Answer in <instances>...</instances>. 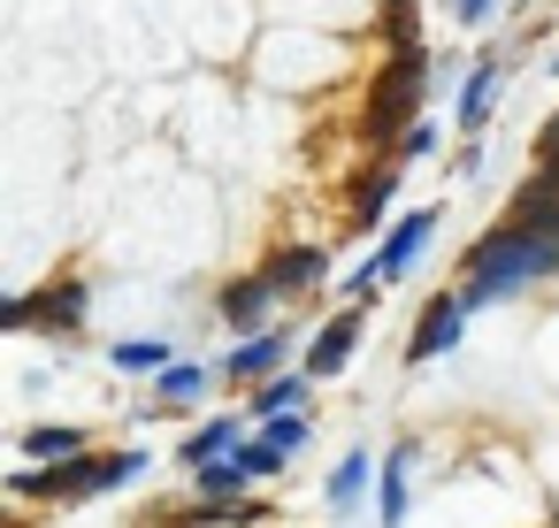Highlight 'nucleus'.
I'll use <instances>...</instances> for the list:
<instances>
[{
	"instance_id": "nucleus-22",
	"label": "nucleus",
	"mask_w": 559,
	"mask_h": 528,
	"mask_svg": "<svg viewBox=\"0 0 559 528\" xmlns=\"http://www.w3.org/2000/svg\"><path fill=\"white\" fill-rule=\"evenodd\" d=\"M437 146H444V131H437V123H414V131L399 139V161H429Z\"/></svg>"
},
{
	"instance_id": "nucleus-15",
	"label": "nucleus",
	"mask_w": 559,
	"mask_h": 528,
	"mask_svg": "<svg viewBox=\"0 0 559 528\" xmlns=\"http://www.w3.org/2000/svg\"><path fill=\"white\" fill-rule=\"evenodd\" d=\"M307 383H314L307 368H292V375H269V383L253 391V406H246V413H253V421H276V413H307Z\"/></svg>"
},
{
	"instance_id": "nucleus-24",
	"label": "nucleus",
	"mask_w": 559,
	"mask_h": 528,
	"mask_svg": "<svg viewBox=\"0 0 559 528\" xmlns=\"http://www.w3.org/2000/svg\"><path fill=\"white\" fill-rule=\"evenodd\" d=\"M452 9H460V24H483V16L498 9V0H452Z\"/></svg>"
},
{
	"instance_id": "nucleus-5",
	"label": "nucleus",
	"mask_w": 559,
	"mask_h": 528,
	"mask_svg": "<svg viewBox=\"0 0 559 528\" xmlns=\"http://www.w3.org/2000/svg\"><path fill=\"white\" fill-rule=\"evenodd\" d=\"M437 238V207H414V215H399L383 238H376V253H368V276L376 284H399L414 261H421V245Z\"/></svg>"
},
{
	"instance_id": "nucleus-3",
	"label": "nucleus",
	"mask_w": 559,
	"mask_h": 528,
	"mask_svg": "<svg viewBox=\"0 0 559 528\" xmlns=\"http://www.w3.org/2000/svg\"><path fill=\"white\" fill-rule=\"evenodd\" d=\"M437 62H429V47H406V55H391V70L376 77V93H368V146H391V139H406L414 131V108H421V77H429Z\"/></svg>"
},
{
	"instance_id": "nucleus-20",
	"label": "nucleus",
	"mask_w": 559,
	"mask_h": 528,
	"mask_svg": "<svg viewBox=\"0 0 559 528\" xmlns=\"http://www.w3.org/2000/svg\"><path fill=\"white\" fill-rule=\"evenodd\" d=\"M253 436H269V444H276V452L292 459V452H299V444L314 436V413H276V421H261Z\"/></svg>"
},
{
	"instance_id": "nucleus-25",
	"label": "nucleus",
	"mask_w": 559,
	"mask_h": 528,
	"mask_svg": "<svg viewBox=\"0 0 559 528\" xmlns=\"http://www.w3.org/2000/svg\"><path fill=\"white\" fill-rule=\"evenodd\" d=\"M551 77H559V62H551Z\"/></svg>"
},
{
	"instance_id": "nucleus-18",
	"label": "nucleus",
	"mask_w": 559,
	"mask_h": 528,
	"mask_svg": "<svg viewBox=\"0 0 559 528\" xmlns=\"http://www.w3.org/2000/svg\"><path fill=\"white\" fill-rule=\"evenodd\" d=\"M207 383H215V375H207L200 360H177V368H162V375H154V398H162V406H200V398H207Z\"/></svg>"
},
{
	"instance_id": "nucleus-9",
	"label": "nucleus",
	"mask_w": 559,
	"mask_h": 528,
	"mask_svg": "<svg viewBox=\"0 0 559 528\" xmlns=\"http://www.w3.org/2000/svg\"><path fill=\"white\" fill-rule=\"evenodd\" d=\"M276 299H284V291L269 284V268H253V276L223 284V299H215V307H223V329H238V337H246V329H269V307H276Z\"/></svg>"
},
{
	"instance_id": "nucleus-6",
	"label": "nucleus",
	"mask_w": 559,
	"mask_h": 528,
	"mask_svg": "<svg viewBox=\"0 0 559 528\" xmlns=\"http://www.w3.org/2000/svg\"><path fill=\"white\" fill-rule=\"evenodd\" d=\"M460 329H467V299L460 291H437L421 314H414V337H406V360L414 368H429V360H444L452 345H460Z\"/></svg>"
},
{
	"instance_id": "nucleus-13",
	"label": "nucleus",
	"mask_w": 559,
	"mask_h": 528,
	"mask_svg": "<svg viewBox=\"0 0 559 528\" xmlns=\"http://www.w3.org/2000/svg\"><path fill=\"white\" fill-rule=\"evenodd\" d=\"M322 276H330V253H322V245H284V253H269V284H276L284 299L314 291Z\"/></svg>"
},
{
	"instance_id": "nucleus-8",
	"label": "nucleus",
	"mask_w": 559,
	"mask_h": 528,
	"mask_svg": "<svg viewBox=\"0 0 559 528\" xmlns=\"http://www.w3.org/2000/svg\"><path fill=\"white\" fill-rule=\"evenodd\" d=\"M414 436H399L391 452H383V467H376V520L383 528H406V513H414Z\"/></svg>"
},
{
	"instance_id": "nucleus-1",
	"label": "nucleus",
	"mask_w": 559,
	"mask_h": 528,
	"mask_svg": "<svg viewBox=\"0 0 559 528\" xmlns=\"http://www.w3.org/2000/svg\"><path fill=\"white\" fill-rule=\"evenodd\" d=\"M460 268H467V276H460V299H467V314H483V307H498V299H513V291L559 276V245H551L544 230H528V223L506 215L498 230H483V238L467 245Z\"/></svg>"
},
{
	"instance_id": "nucleus-14",
	"label": "nucleus",
	"mask_w": 559,
	"mask_h": 528,
	"mask_svg": "<svg viewBox=\"0 0 559 528\" xmlns=\"http://www.w3.org/2000/svg\"><path fill=\"white\" fill-rule=\"evenodd\" d=\"M238 444H246V421H238V413H215V421H200V429L177 444V459H185V467H215V459H230Z\"/></svg>"
},
{
	"instance_id": "nucleus-10",
	"label": "nucleus",
	"mask_w": 559,
	"mask_h": 528,
	"mask_svg": "<svg viewBox=\"0 0 559 528\" xmlns=\"http://www.w3.org/2000/svg\"><path fill=\"white\" fill-rule=\"evenodd\" d=\"M391 192H399V161H383L376 177H360V184H353V207H345L353 238H376V230L391 223Z\"/></svg>"
},
{
	"instance_id": "nucleus-2",
	"label": "nucleus",
	"mask_w": 559,
	"mask_h": 528,
	"mask_svg": "<svg viewBox=\"0 0 559 528\" xmlns=\"http://www.w3.org/2000/svg\"><path fill=\"white\" fill-rule=\"evenodd\" d=\"M154 467V452L123 444V452H85V459H62V467H16L9 490L16 497H47V505H85V497H108L123 482H139Z\"/></svg>"
},
{
	"instance_id": "nucleus-16",
	"label": "nucleus",
	"mask_w": 559,
	"mask_h": 528,
	"mask_svg": "<svg viewBox=\"0 0 559 528\" xmlns=\"http://www.w3.org/2000/svg\"><path fill=\"white\" fill-rule=\"evenodd\" d=\"M93 444H85V429H24V459H39V467H62V459H85Z\"/></svg>"
},
{
	"instance_id": "nucleus-4",
	"label": "nucleus",
	"mask_w": 559,
	"mask_h": 528,
	"mask_svg": "<svg viewBox=\"0 0 559 528\" xmlns=\"http://www.w3.org/2000/svg\"><path fill=\"white\" fill-rule=\"evenodd\" d=\"M47 322V337H85V284L70 276V284H39V291H16L9 307H0V329H39Z\"/></svg>"
},
{
	"instance_id": "nucleus-7",
	"label": "nucleus",
	"mask_w": 559,
	"mask_h": 528,
	"mask_svg": "<svg viewBox=\"0 0 559 528\" xmlns=\"http://www.w3.org/2000/svg\"><path fill=\"white\" fill-rule=\"evenodd\" d=\"M284 360H292V329H253V337H238L230 352H223V383H269V375H284Z\"/></svg>"
},
{
	"instance_id": "nucleus-23",
	"label": "nucleus",
	"mask_w": 559,
	"mask_h": 528,
	"mask_svg": "<svg viewBox=\"0 0 559 528\" xmlns=\"http://www.w3.org/2000/svg\"><path fill=\"white\" fill-rule=\"evenodd\" d=\"M536 154H544V184H559V116L544 123V139H536Z\"/></svg>"
},
{
	"instance_id": "nucleus-12",
	"label": "nucleus",
	"mask_w": 559,
	"mask_h": 528,
	"mask_svg": "<svg viewBox=\"0 0 559 528\" xmlns=\"http://www.w3.org/2000/svg\"><path fill=\"white\" fill-rule=\"evenodd\" d=\"M498 85H506V62H498V55H483V62L467 70V85H460V131H467V139L490 123V108H498Z\"/></svg>"
},
{
	"instance_id": "nucleus-11",
	"label": "nucleus",
	"mask_w": 559,
	"mask_h": 528,
	"mask_svg": "<svg viewBox=\"0 0 559 528\" xmlns=\"http://www.w3.org/2000/svg\"><path fill=\"white\" fill-rule=\"evenodd\" d=\"M353 345H360V314L345 307V314H330V322L314 329V345H307V375H314V383H330V375L353 360Z\"/></svg>"
},
{
	"instance_id": "nucleus-21",
	"label": "nucleus",
	"mask_w": 559,
	"mask_h": 528,
	"mask_svg": "<svg viewBox=\"0 0 559 528\" xmlns=\"http://www.w3.org/2000/svg\"><path fill=\"white\" fill-rule=\"evenodd\" d=\"M238 467H246V475H253V482H269V475H276V467H284V452H276V444H269V436H253V444H238Z\"/></svg>"
},
{
	"instance_id": "nucleus-17",
	"label": "nucleus",
	"mask_w": 559,
	"mask_h": 528,
	"mask_svg": "<svg viewBox=\"0 0 559 528\" xmlns=\"http://www.w3.org/2000/svg\"><path fill=\"white\" fill-rule=\"evenodd\" d=\"M368 467H376V459H368V444H360V452H345V459L330 467V482H322L330 513H353V505H360V490H368Z\"/></svg>"
},
{
	"instance_id": "nucleus-19",
	"label": "nucleus",
	"mask_w": 559,
	"mask_h": 528,
	"mask_svg": "<svg viewBox=\"0 0 559 528\" xmlns=\"http://www.w3.org/2000/svg\"><path fill=\"white\" fill-rule=\"evenodd\" d=\"M123 375H162V368H177V352H169V337H131V345H116L108 352Z\"/></svg>"
}]
</instances>
